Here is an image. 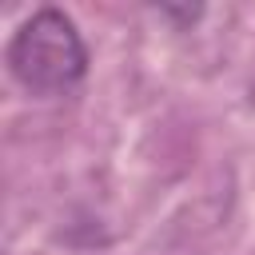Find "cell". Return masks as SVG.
<instances>
[{"label":"cell","instance_id":"cell-1","mask_svg":"<svg viewBox=\"0 0 255 255\" xmlns=\"http://www.w3.org/2000/svg\"><path fill=\"white\" fill-rule=\"evenodd\" d=\"M8 68L36 96H64L84 80L88 48L64 12L40 8L8 40Z\"/></svg>","mask_w":255,"mask_h":255}]
</instances>
